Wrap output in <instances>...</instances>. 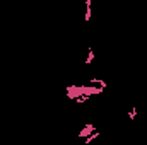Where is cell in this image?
<instances>
[{
	"instance_id": "6da1fadb",
	"label": "cell",
	"mask_w": 147,
	"mask_h": 145,
	"mask_svg": "<svg viewBox=\"0 0 147 145\" xmlns=\"http://www.w3.org/2000/svg\"><path fill=\"white\" fill-rule=\"evenodd\" d=\"M65 94H67V97L69 99H77L79 96H82L84 94V91H82V85H67L65 87Z\"/></svg>"
},
{
	"instance_id": "7a4b0ae2",
	"label": "cell",
	"mask_w": 147,
	"mask_h": 145,
	"mask_svg": "<svg viewBox=\"0 0 147 145\" xmlns=\"http://www.w3.org/2000/svg\"><path fill=\"white\" fill-rule=\"evenodd\" d=\"M94 130H96V125L89 123V125H86V126H84V128L79 132V135H77V137H79V138H86V137H87V135H91Z\"/></svg>"
},
{
	"instance_id": "3957f363",
	"label": "cell",
	"mask_w": 147,
	"mask_h": 145,
	"mask_svg": "<svg viewBox=\"0 0 147 145\" xmlns=\"http://www.w3.org/2000/svg\"><path fill=\"white\" fill-rule=\"evenodd\" d=\"M87 84H92V85H99V87H103V89H106V82L103 80V79H89L87 80Z\"/></svg>"
},
{
	"instance_id": "277c9868",
	"label": "cell",
	"mask_w": 147,
	"mask_h": 145,
	"mask_svg": "<svg viewBox=\"0 0 147 145\" xmlns=\"http://www.w3.org/2000/svg\"><path fill=\"white\" fill-rule=\"evenodd\" d=\"M94 58H96L94 50H92V48H87V58H86V63H87V65H89V63H92V62H94Z\"/></svg>"
},
{
	"instance_id": "5b68a950",
	"label": "cell",
	"mask_w": 147,
	"mask_h": 145,
	"mask_svg": "<svg viewBox=\"0 0 147 145\" xmlns=\"http://www.w3.org/2000/svg\"><path fill=\"white\" fill-rule=\"evenodd\" d=\"M98 137H99V132H96V130H94L91 135H87V137H86V145H89L91 142H92V140H96Z\"/></svg>"
},
{
	"instance_id": "8992f818",
	"label": "cell",
	"mask_w": 147,
	"mask_h": 145,
	"mask_svg": "<svg viewBox=\"0 0 147 145\" xmlns=\"http://www.w3.org/2000/svg\"><path fill=\"white\" fill-rule=\"evenodd\" d=\"M91 12H92V9H91V7H86V15H84V21H86V22L91 21Z\"/></svg>"
},
{
	"instance_id": "52a82bcc",
	"label": "cell",
	"mask_w": 147,
	"mask_h": 145,
	"mask_svg": "<svg viewBox=\"0 0 147 145\" xmlns=\"http://www.w3.org/2000/svg\"><path fill=\"white\" fill-rule=\"evenodd\" d=\"M135 116H137V109L134 108L130 113H128V119H135Z\"/></svg>"
},
{
	"instance_id": "ba28073f",
	"label": "cell",
	"mask_w": 147,
	"mask_h": 145,
	"mask_svg": "<svg viewBox=\"0 0 147 145\" xmlns=\"http://www.w3.org/2000/svg\"><path fill=\"white\" fill-rule=\"evenodd\" d=\"M94 0H86V7H91V3H92Z\"/></svg>"
},
{
	"instance_id": "9c48e42d",
	"label": "cell",
	"mask_w": 147,
	"mask_h": 145,
	"mask_svg": "<svg viewBox=\"0 0 147 145\" xmlns=\"http://www.w3.org/2000/svg\"><path fill=\"white\" fill-rule=\"evenodd\" d=\"M0 17H2V14H0Z\"/></svg>"
}]
</instances>
